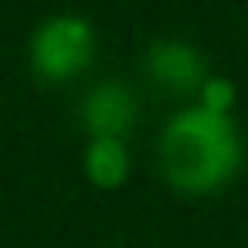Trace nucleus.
I'll return each mask as SVG.
<instances>
[{
	"mask_svg": "<svg viewBox=\"0 0 248 248\" xmlns=\"http://www.w3.org/2000/svg\"><path fill=\"white\" fill-rule=\"evenodd\" d=\"M77 117L88 139H124L139 117V99L124 80L106 77L80 95Z\"/></svg>",
	"mask_w": 248,
	"mask_h": 248,
	"instance_id": "7ed1b4c3",
	"label": "nucleus"
},
{
	"mask_svg": "<svg viewBox=\"0 0 248 248\" xmlns=\"http://www.w3.org/2000/svg\"><path fill=\"white\" fill-rule=\"evenodd\" d=\"M161 171L179 194H216L237 175L245 161V142L230 113L190 102L161 128L157 142Z\"/></svg>",
	"mask_w": 248,
	"mask_h": 248,
	"instance_id": "f257e3e1",
	"label": "nucleus"
},
{
	"mask_svg": "<svg viewBox=\"0 0 248 248\" xmlns=\"http://www.w3.org/2000/svg\"><path fill=\"white\" fill-rule=\"evenodd\" d=\"M132 168V157L124 139H88L84 146V175L92 186L99 190H117V186L128 179Z\"/></svg>",
	"mask_w": 248,
	"mask_h": 248,
	"instance_id": "39448f33",
	"label": "nucleus"
},
{
	"mask_svg": "<svg viewBox=\"0 0 248 248\" xmlns=\"http://www.w3.org/2000/svg\"><path fill=\"white\" fill-rule=\"evenodd\" d=\"M146 77L154 84H161L164 92L171 95H186V92H201L204 80L212 77L208 73V62L204 55L197 51L194 44H186L179 37H164V40H154L146 47Z\"/></svg>",
	"mask_w": 248,
	"mask_h": 248,
	"instance_id": "20e7f679",
	"label": "nucleus"
},
{
	"mask_svg": "<svg viewBox=\"0 0 248 248\" xmlns=\"http://www.w3.org/2000/svg\"><path fill=\"white\" fill-rule=\"evenodd\" d=\"M233 102H237V88L230 77H208L197 92V106L212 109V113H233Z\"/></svg>",
	"mask_w": 248,
	"mask_h": 248,
	"instance_id": "423d86ee",
	"label": "nucleus"
},
{
	"mask_svg": "<svg viewBox=\"0 0 248 248\" xmlns=\"http://www.w3.org/2000/svg\"><path fill=\"white\" fill-rule=\"evenodd\" d=\"M95 59V26L77 11H59L37 22L30 37V66L40 80L62 84L73 80Z\"/></svg>",
	"mask_w": 248,
	"mask_h": 248,
	"instance_id": "f03ea898",
	"label": "nucleus"
}]
</instances>
